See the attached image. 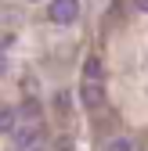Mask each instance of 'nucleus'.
<instances>
[{
    "mask_svg": "<svg viewBox=\"0 0 148 151\" xmlns=\"http://www.w3.org/2000/svg\"><path fill=\"white\" fill-rule=\"evenodd\" d=\"M47 14H51V22H58V25H72L80 18V0H51Z\"/></svg>",
    "mask_w": 148,
    "mask_h": 151,
    "instance_id": "obj_1",
    "label": "nucleus"
},
{
    "mask_svg": "<svg viewBox=\"0 0 148 151\" xmlns=\"http://www.w3.org/2000/svg\"><path fill=\"white\" fill-rule=\"evenodd\" d=\"M36 140H40V126H15L11 129V147L15 151H29Z\"/></svg>",
    "mask_w": 148,
    "mask_h": 151,
    "instance_id": "obj_2",
    "label": "nucleus"
},
{
    "mask_svg": "<svg viewBox=\"0 0 148 151\" xmlns=\"http://www.w3.org/2000/svg\"><path fill=\"white\" fill-rule=\"evenodd\" d=\"M101 101H105L101 83H83V104H87V108H98Z\"/></svg>",
    "mask_w": 148,
    "mask_h": 151,
    "instance_id": "obj_3",
    "label": "nucleus"
},
{
    "mask_svg": "<svg viewBox=\"0 0 148 151\" xmlns=\"http://www.w3.org/2000/svg\"><path fill=\"white\" fill-rule=\"evenodd\" d=\"M83 79L87 83H98L101 79V58H87L83 61Z\"/></svg>",
    "mask_w": 148,
    "mask_h": 151,
    "instance_id": "obj_4",
    "label": "nucleus"
},
{
    "mask_svg": "<svg viewBox=\"0 0 148 151\" xmlns=\"http://www.w3.org/2000/svg\"><path fill=\"white\" fill-rule=\"evenodd\" d=\"M15 126H18V111L15 108H0V133H7Z\"/></svg>",
    "mask_w": 148,
    "mask_h": 151,
    "instance_id": "obj_5",
    "label": "nucleus"
},
{
    "mask_svg": "<svg viewBox=\"0 0 148 151\" xmlns=\"http://www.w3.org/2000/svg\"><path fill=\"white\" fill-rule=\"evenodd\" d=\"M18 115H22V119H25V122L33 126V119H36V115H40V101H33V97H29V101H25L22 108H18Z\"/></svg>",
    "mask_w": 148,
    "mask_h": 151,
    "instance_id": "obj_6",
    "label": "nucleus"
},
{
    "mask_svg": "<svg viewBox=\"0 0 148 151\" xmlns=\"http://www.w3.org/2000/svg\"><path fill=\"white\" fill-rule=\"evenodd\" d=\"M108 151H137V144L130 137H116V140H108Z\"/></svg>",
    "mask_w": 148,
    "mask_h": 151,
    "instance_id": "obj_7",
    "label": "nucleus"
},
{
    "mask_svg": "<svg viewBox=\"0 0 148 151\" xmlns=\"http://www.w3.org/2000/svg\"><path fill=\"white\" fill-rule=\"evenodd\" d=\"M54 104H58V108L65 111V108H69V93H65V90H58V97H54Z\"/></svg>",
    "mask_w": 148,
    "mask_h": 151,
    "instance_id": "obj_8",
    "label": "nucleus"
},
{
    "mask_svg": "<svg viewBox=\"0 0 148 151\" xmlns=\"http://www.w3.org/2000/svg\"><path fill=\"white\" fill-rule=\"evenodd\" d=\"M58 151H72V144H69V140L62 137V140H58Z\"/></svg>",
    "mask_w": 148,
    "mask_h": 151,
    "instance_id": "obj_9",
    "label": "nucleus"
},
{
    "mask_svg": "<svg viewBox=\"0 0 148 151\" xmlns=\"http://www.w3.org/2000/svg\"><path fill=\"white\" fill-rule=\"evenodd\" d=\"M137 11H148V0H137Z\"/></svg>",
    "mask_w": 148,
    "mask_h": 151,
    "instance_id": "obj_10",
    "label": "nucleus"
}]
</instances>
